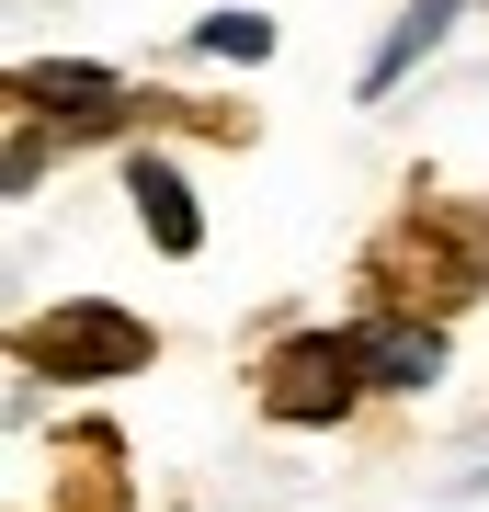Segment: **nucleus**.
<instances>
[{
    "mask_svg": "<svg viewBox=\"0 0 489 512\" xmlns=\"http://www.w3.org/2000/svg\"><path fill=\"white\" fill-rule=\"evenodd\" d=\"M364 376H376V365H364L342 330H296V342L262 365V410L273 421H342L364 399Z\"/></svg>",
    "mask_w": 489,
    "mask_h": 512,
    "instance_id": "nucleus-1",
    "label": "nucleus"
},
{
    "mask_svg": "<svg viewBox=\"0 0 489 512\" xmlns=\"http://www.w3.org/2000/svg\"><path fill=\"white\" fill-rule=\"evenodd\" d=\"M35 365L46 376H137L148 365V319H126V308H57L35 330Z\"/></svg>",
    "mask_w": 489,
    "mask_h": 512,
    "instance_id": "nucleus-2",
    "label": "nucleus"
},
{
    "mask_svg": "<svg viewBox=\"0 0 489 512\" xmlns=\"http://www.w3.org/2000/svg\"><path fill=\"white\" fill-rule=\"evenodd\" d=\"M126 194H137V217H148V239H160L171 262L205 239V228H194V194H182V171H171V160H137V171H126Z\"/></svg>",
    "mask_w": 489,
    "mask_h": 512,
    "instance_id": "nucleus-3",
    "label": "nucleus"
},
{
    "mask_svg": "<svg viewBox=\"0 0 489 512\" xmlns=\"http://www.w3.org/2000/svg\"><path fill=\"white\" fill-rule=\"evenodd\" d=\"M364 365H376V387H433L444 376V330L433 319H387L376 342H364Z\"/></svg>",
    "mask_w": 489,
    "mask_h": 512,
    "instance_id": "nucleus-4",
    "label": "nucleus"
},
{
    "mask_svg": "<svg viewBox=\"0 0 489 512\" xmlns=\"http://www.w3.org/2000/svg\"><path fill=\"white\" fill-rule=\"evenodd\" d=\"M444 23H455V0H410V12H399V35H387V46H376V69H364V92H399V80H410V57L433 46Z\"/></svg>",
    "mask_w": 489,
    "mask_h": 512,
    "instance_id": "nucleus-5",
    "label": "nucleus"
},
{
    "mask_svg": "<svg viewBox=\"0 0 489 512\" xmlns=\"http://www.w3.org/2000/svg\"><path fill=\"white\" fill-rule=\"evenodd\" d=\"M23 103H57V114H114V80H103V69H23Z\"/></svg>",
    "mask_w": 489,
    "mask_h": 512,
    "instance_id": "nucleus-6",
    "label": "nucleus"
},
{
    "mask_svg": "<svg viewBox=\"0 0 489 512\" xmlns=\"http://www.w3.org/2000/svg\"><path fill=\"white\" fill-rule=\"evenodd\" d=\"M194 46H205V57H239V69H251V57H273V23H262V12H217Z\"/></svg>",
    "mask_w": 489,
    "mask_h": 512,
    "instance_id": "nucleus-7",
    "label": "nucleus"
}]
</instances>
